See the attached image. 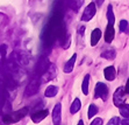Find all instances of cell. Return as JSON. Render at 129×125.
Here are the masks:
<instances>
[{"instance_id": "7402d4cb", "label": "cell", "mask_w": 129, "mask_h": 125, "mask_svg": "<svg viewBox=\"0 0 129 125\" xmlns=\"http://www.w3.org/2000/svg\"><path fill=\"white\" fill-rule=\"evenodd\" d=\"M120 109V115L123 118L129 119V104H122L121 107H119Z\"/></svg>"}, {"instance_id": "2e32d148", "label": "cell", "mask_w": 129, "mask_h": 125, "mask_svg": "<svg viewBox=\"0 0 129 125\" xmlns=\"http://www.w3.org/2000/svg\"><path fill=\"white\" fill-rule=\"evenodd\" d=\"M84 1L85 0H68V5H69L73 11H78V9L83 6Z\"/></svg>"}, {"instance_id": "8fae6325", "label": "cell", "mask_w": 129, "mask_h": 125, "mask_svg": "<svg viewBox=\"0 0 129 125\" xmlns=\"http://www.w3.org/2000/svg\"><path fill=\"white\" fill-rule=\"evenodd\" d=\"M114 36H115L114 27H113V25L108 24L107 27H106V32H105V41L107 43H111L114 40Z\"/></svg>"}, {"instance_id": "d4e9b609", "label": "cell", "mask_w": 129, "mask_h": 125, "mask_svg": "<svg viewBox=\"0 0 129 125\" xmlns=\"http://www.w3.org/2000/svg\"><path fill=\"white\" fill-rule=\"evenodd\" d=\"M107 125H120V118H119V117H113V118L108 122Z\"/></svg>"}, {"instance_id": "d6986e66", "label": "cell", "mask_w": 129, "mask_h": 125, "mask_svg": "<svg viewBox=\"0 0 129 125\" xmlns=\"http://www.w3.org/2000/svg\"><path fill=\"white\" fill-rule=\"evenodd\" d=\"M115 56H116V53L114 49H107L101 53V57L106 58V60H114Z\"/></svg>"}, {"instance_id": "484cf974", "label": "cell", "mask_w": 129, "mask_h": 125, "mask_svg": "<svg viewBox=\"0 0 129 125\" xmlns=\"http://www.w3.org/2000/svg\"><path fill=\"white\" fill-rule=\"evenodd\" d=\"M90 125H102V119L101 118H94L93 122L91 123Z\"/></svg>"}, {"instance_id": "4fadbf2b", "label": "cell", "mask_w": 129, "mask_h": 125, "mask_svg": "<svg viewBox=\"0 0 129 125\" xmlns=\"http://www.w3.org/2000/svg\"><path fill=\"white\" fill-rule=\"evenodd\" d=\"M76 60H77V54H73V55L71 56V58H70L69 61H68L65 64H64V69H63L64 73L70 74L72 70H73V67H75Z\"/></svg>"}, {"instance_id": "7c38bea8", "label": "cell", "mask_w": 129, "mask_h": 125, "mask_svg": "<svg viewBox=\"0 0 129 125\" xmlns=\"http://www.w3.org/2000/svg\"><path fill=\"white\" fill-rule=\"evenodd\" d=\"M104 75H105V78L107 81H114L115 77H116V70H115V68L113 66H109V67L105 68Z\"/></svg>"}, {"instance_id": "44dd1931", "label": "cell", "mask_w": 129, "mask_h": 125, "mask_svg": "<svg viewBox=\"0 0 129 125\" xmlns=\"http://www.w3.org/2000/svg\"><path fill=\"white\" fill-rule=\"evenodd\" d=\"M107 20H108V24L109 25H114L115 22V16H114V13H113V7L112 5L107 7Z\"/></svg>"}, {"instance_id": "83f0119b", "label": "cell", "mask_w": 129, "mask_h": 125, "mask_svg": "<svg viewBox=\"0 0 129 125\" xmlns=\"http://www.w3.org/2000/svg\"><path fill=\"white\" fill-rule=\"evenodd\" d=\"M121 125H129V119L124 118L123 120H121Z\"/></svg>"}, {"instance_id": "4dcf8cb0", "label": "cell", "mask_w": 129, "mask_h": 125, "mask_svg": "<svg viewBox=\"0 0 129 125\" xmlns=\"http://www.w3.org/2000/svg\"><path fill=\"white\" fill-rule=\"evenodd\" d=\"M78 125H84V122H83V120H79V122H78Z\"/></svg>"}, {"instance_id": "4316f807", "label": "cell", "mask_w": 129, "mask_h": 125, "mask_svg": "<svg viewBox=\"0 0 129 125\" xmlns=\"http://www.w3.org/2000/svg\"><path fill=\"white\" fill-rule=\"evenodd\" d=\"M124 91H126V94H129V78L126 83V87H124Z\"/></svg>"}, {"instance_id": "8992f818", "label": "cell", "mask_w": 129, "mask_h": 125, "mask_svg": "<svg viewBox=\"0 0 129 125\" xmlns=\"http://www.w3.org/2000/svg\"><path fill=\"white\" fill-rule=\"evenodd\" d=\"M96 13V6H95V3H91L86 8L84 9V13H83V15H81V21H90L91 19L93 18L95 15Z\"/></svg>"}, {"instance_id": "f1b7e54d", "label": "cell", "mask_w": 129, "mask_h": 125, "mask_svg": "<svg viewBox=\"0 0 129 125\" xmlns=\"http://www.w3.org/2000/svg\"><path fill=\"white\" fill-rule=\"evenodd\" d=\"M102 3H104V0H95V5H96V6H101V5H102Z\"/></svg>"}, {"instance_id": "ffe728a7", "label": "cell", "mask_w": 129, "mask_h": 125, "mask_svg": "<svg viewBox=\"0 0 129 125\" xmlns=\"http://www.w3.org/2000/svg\"><path fill=\"white\" fill-rule=\"evenodd\" d=\"M88 83H90V75L86 74L84 77V81H83V84H81V91L84 92V95L88 94Z\"/></svg>"}, {"instance_id": "603a6c76", "label": "cell", "mask_w": 129, "mask_h": 125, "mask_svg": "<svg viewBox=\"0 0 129 125\" xmlns=\"http://www.w3.org/2000/svg\"><path fill=\"white\" fill-rule=\"evenodd\" d=\"M98 111H99V109H98V107L96 105H94V104H91L90 108H88V118L92 119L93 118V116H95L96 113H98Z\"/></svg>"}, {"instance_id": "277c9868", "label": "cell", "mask_w": 129, "mask_h": 125, "mask_svg": "<svg viewBox=\"0 0 129 125\" xmlns=\"http://www.w3.org/2000/svg\"><path fill=\"white\" fill-rule=\"evenodd\" d=\"M108 97V88L105 83L98 82L95 86V90H94V98H102L104 101H106Z\"/></svg>"}, {"instance_id": "5b68a950", "label": "cell", "mask_w": 129, "mask_h": 125, "mask_svg": "<svg viewBox=\"0 0 129 125\" xmlns=\"http://www.w3.org/2000/svg\"><path fill=\"white\" fill-rule=\"evenodd\" d=\"M113 101H114L115 107H121L122 104L126 102V91L123 87H119L115 90L114 95H113Z\"/></svg>"}, {"instance_id": "9c48e42d", "label": "cell", "mask_w": 129, "mask_h": 125, "mask_svg": "<svg viewBox=\"0 0 129 125\" xmlns=\"http://www.w3.org/2000/svg\"><path fill=\"white\" fill-rule=\"evenodd\" d=\"M48 113H49L48 109H42V110H39V111H35L34 113H31V120L34 123L42 122L43 119L48 116Z\"/></svg>"}, {"instance_id": "ba28073f", "label": "cell", "mask_w": 129, "mask_h": 125, "mask_svg": "<svg viewBox=\"0 0 129 125\" xmlns=\"http://www.w3.org/2000/svg\"><path fill=\"white\" fill-rule=\"evenodd\" d=\"M52 122L54 125H60L62 122V105L57 103L52 110Z\"/></svg>"}, {"instance_id": "30bf717a", "label": "cell", "mask_w": 129, "mask_h": 125, "mask_svg": "<svg viewBox=\"0 0 129 125\" xmlns=\"http://www.w3.org/2000/svg\"><path fill=\"white\" fill-rule=\"evenodd\" d=\"M55 75H56V66L50 64V67L47 69V71H45L43 75H41V77L43 78L41 82H48V81H50V79L54 78Z\"/></svg>"}, {"instance_id": "cb8c5ba5", "label": "cell", "mask_w": 129, "mask_h": 125, "mask_svg": "<svg viewBox=\"0 0 129 125\" xmlns=\"http://www.w3.org/2000/svg\"><path fill=\"white\" fill-rule=\"evenodd\" d=\"M120 31L121 32H124V33L128 34L129 33V25L127 20H121L120 21Z\"/></svg>"}, {"instance_id": "e0dca14e", "label": "cell", "mask_w": 129, "mask_h": 125, "mask_svg": "<svg viewBox=\"0 0 129 125\" xmlns=\"http://www.w3.org/2000/svg\"><path fill=\"white\" fill-rule=\"evenodd\" d=\"M80 108H81L80 99H79V98H75V101L72 102L71 108H70V112H71L72 115H75V113H77L79 110H80Z\"/></svg>"}, {"instance_id": "9a60e30c", "label": "cell", "mask_w": 129, "mask_h": 125, "mask_svg": "<svg viewBox=\"0 0 129 125\" xmlns=\"http://www.w3.org/2000/svg\"><path fill=\"white\" fill-rule=\"evenodd\" d=\"M58 92V88L55 86H49L47 87V89H45L44 91V96L48 98H51V97H55L56 95H57Z\"/></svg>"}, {"instance_id": "5bb4252c", "label": "cell", "mask_w": 129, "mask_h": 125, "mask_svg": "<svg viewBox=\"0 0 129 125\" xmlns=\"http://www.w3.org/2000/svg\"><path fill=\"white\" fill-rule=\"evenodd\" d=\"M100 37H101V31L99 28H95L91 34V46H96V43L99 42Z\"/></svg>"}, {"instance_id": "52a82bcc", "label": "cell", "mask_w": 129, "mask_h": 125, "mask_svg": "<svg viewBox=\"0 0 129 125\" xmlns=\"http://www.w3.org/2000/svg\"><path fill=\"white\" fill-rule=\"evenodd\" d=\"M50 62H49L48 57H41L37 61V64H36V74L39 75V76H41V75H43V74L47 71V69H48L49 67H50Z\"/></svg>"}, {"instance_id": "7a4b0ae2", "label": "cell", "mask_w": 129, "mask_h": 125, "mask_svg": "<svg viewBox=\"0 0 129 125\" xmlns=\"http://www.w3.org/2000/svg\"><path fill=\"white\" fill-rule=\"evenodd\" d=\"M28 112H29V108L24 107L22 109L18 110V111H14V112L5 113L3 116V118H1V122L6 125L14 124V123H18L19 120H21L22 118H24L28 115Z\"/></svg>"}, {"instance_id": "f546056e", "label": "cell", "mask_w": 129, "mask_h": 125, "mask_svg": "<svg viewBox=\"0 0 129 125\" xmlns=\"http://www.w3.org/2000/svg\"><path fill=\"white\" fill-rule=\"evenodd\" d=\"M84 31H85V27L84 26H81V27L79 28V34H83L84 33Z\"/></svg>"}, {"instance_id": "6da1fadb", "label": "cell", "mask_w": 129, "mask_h": 125, "mask_svg": "<svg viewBox=\"0 0 129 125\" xmlns=\"http://www.w3.org/2000/svg\"><path fill=\"white\" fill-rule=\"evenodd\" d=\"M68 36L69 35L66 33V27L64 25V9L55 6V11L52 12L42 33L43 46L51 48L56 41H59L63 46L65 37Z\"/></svg>"}, {"instance_id": "ac0fdd59", "label": "cell", "mask_w": 129, "mask_h": 125, "mask_svg": "<svg viewBox=\"0 0 129 125\" xmlns=\"http://www.w3.org/2000/svg\"><path fill=\"white\" fill-rule=\"evenodd\" d=\"M6 54H7V46L3 45L0 46V68L3 67L6 62Z\"/></svg>"}, {"instance_id": "3957f363", "label": "cell", "mask_w": 129, "mask_h": 125, "mask_svg": "<svg viewBox=\"0 0 129 125\" xmlns=\"http://www.w3.org/2000/svg\"><path fill=\"white\" fill-rule=\"evenodd\" d=\"M41 83L42 82H41L40 77H34V78H31V81L28 83L27 88H26V90H24V96H26V97H30V96L36 95L40 90Z\"/></svg>"}]
</instances>
